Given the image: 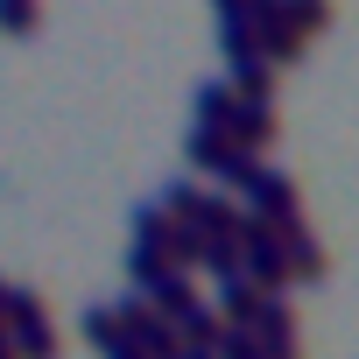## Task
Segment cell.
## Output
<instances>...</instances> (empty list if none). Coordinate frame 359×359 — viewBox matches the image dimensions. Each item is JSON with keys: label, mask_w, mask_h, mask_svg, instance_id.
<instances>
[{"label": "cell", "mask_w": 359, "mask_h": 359, "mask_svg": "<svg viewBox=\"0 0 359 359\" xmlns=\"http://www.w3.org/2000/svg\"><path fill=\"white\" fill-rule=\"evenodd\" d=\"M219 134L233 148H247V155H268L282 141V113H275V99H233V113L219 120Z\"/></svg>", "instance_id": "cell-1"}, {"label": "cell", "mask_w": 359, "mask_h": 359, "mask_svg": "<svg viewBox=\"0 0 359 359\" xmlns=\"http://www.w3.org/2000/svg\"><path fill=\"white\" fill-rule=\"evenodd\" d=\"M282 261H289V282H317L324 275V240L310 226H289L282 233Z\"/></svg>", "instance_id": "cell-2"}, {"label": "cell", "mask_w": 359, "mask_h": 359, "mask_svg": "<svg viewBox=\"0 0 359 359\" xmlns=\"http://www.w3.org/2000/svg\"><path fill=\"white\" fill-rule=\"evenodd\" d=\"M275 8H282V22H289V29H296L303 43H317V36L331 29V15H338L331 0H275Z\"/></svg>", "instance_id": "cell-3"}, {"label": "cell", "mask_w": 359, "mask_h": 359, "mask_svg": "<svg viewBox=\"0 0 359 359\" xmlns=\"http://www.w3.org/2000/svg\"><path fill=\"white\" fill-rule=\"evenodd\" d=\"M226 113H233V85H226V78H205V85L191 92V127H219Z\"/></svg>", "instance_id": "cell-4"}, {"label": "cell", "mask_w": 359, "mask_h": 359, "mask_svg": "<svg viewBox=\"0 0 359 359\" xmlns=\"http://www.w3.org/2000/svg\"><path fill=\"white\" fill-rule=\"evenodd\" d=\"M8 345H15V359H57V352H64V331L43 317V324H22V331H8Z\"/></svg>", "instance_id": "cell-5"}, {"label": "cell", "mask_w": 359, "mask_h": 359, "mask_svg": "<svg viewBox=\"0 0 359 359\" xmlns=\"http://www.w3.org/2000/svg\"><path fill=\"white\" fill-rule=\"evenodd\" d=\"M226 148H233V141H226L219 127H191V134H184V155H191V169H205V176L219 169V155H226Z\"/></svg>", "instance_id": "cell-6"}, {"label": "cell", "mask_w": 359, "mask_h": 359, "mask_svg": "<svg viewBox=\"0 0 359 359\" xmlns=\"http://www.w3.org/2000/svg\"><path fill=\"white\" fill-rule=\"evenodd\" d=\"M36 29H43L36 0H0V36H36Z\"/></svg>", "instance_id": "cell-7"}, {"label": "cell", "mask_w": 359, "mask_h": 359, "mask_svg": "<svg viewBox=\"0 0 359 359\" xmlns=\"http://www.w3.org/2000/svg\"><path fill=\"white\" fill-rule=\"evenodd\" d=\"M0 296H8V282H0Z\"/></svg>", "instance_id": "cell-8"}]
</instances>
